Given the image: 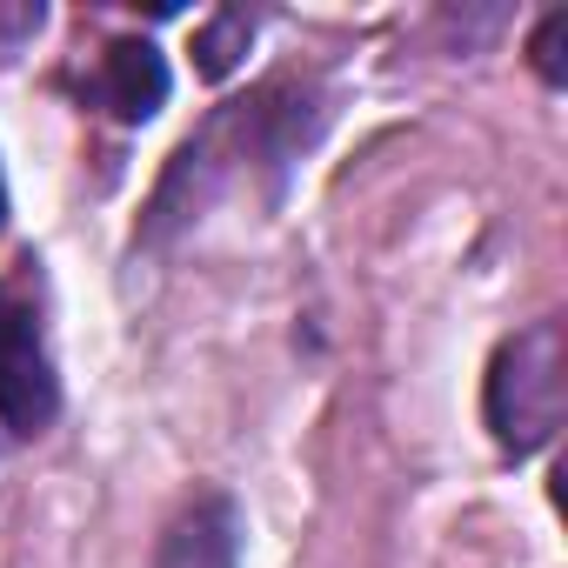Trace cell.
Wrapping results in <instances>:
<instances>
[{"label": "cell", "instance_id": "6da1fadb", "mask_svg": "<svg viewBox=\"0 0 568 568\" xmlns=\"http://www.w3.org/2000/svg\"><path fill=\"white\" fill-rule=\"evenodd\" d=\"M568 408V348H561V322H535L515 342H501L495 368H488V428L501 448L528 455L561 428Z\"/></svg>", "mask_w": 568, "mask_h": 568}, {"label": "cell", "instance_id": "7a4b0ae2", "mask_svg": "<svg viewBox=\"0 0 568 568\" xmlns=\"http://www.w3.org/2000/svg\"><path fill=\"white\" fill-rule=\"evenodd\" d=\"M0 422L34 435L54 422V362L41 348V322L21 295H0Z\"/></svg>", "mask_w": 568, "mask_h": 568}, {"label": "cell", "instance_id": "3957f363", "mask_svg": "<svg viewBox=\"0 0 568 568\" xmlns=\"http://www.w3.org/2000/svg\"><path fill=\"white\" fill-rule=\"evenodd\" d=\"M154 568H241V515H234V501L227 495H194L168 521V535L154 548Z\"/></svg>", "mask_w": 568, "mask_h": 568}, {"label": "cell", "instance_id": "277c9868", "mask_svg": "<svg viewBox=\"0 0 568 568\" xmlns=\"http://www.w3.org/2000/svg\"><path fill=\"white\" fill-rule=\"evenodd\" d=\"M94 101L114 121H154L168 101V61L148 41H114L94 68Z\"/></svg>", "mask_w": 568, "mask_h": 568}, {"label": "cell", "instance_id": "5b68a950", "mask_svg": "<svg viewBox=\"0 0 568 568\" xmlns=\"http://www.w3.org/2000/svg\"><path fill=\"white\" fill-rule=\"evenodd\" d=\"M561 48H568V14H548L541 21V34H535V68L548 74V81H561L568 68H561Z\"/></svg>", "mask_w": 568, "mask_h": 568}, {"label": "cell", "instance_id": "8992f818", "mask_svg": "<svg viewBox=\"0 0 568 568\" xmlns=\"http://www.w3.org/2000/svg\"><path fill=\"white\" fill-rule=\"evenodd\" d=\"M234 34H247V14H227V21L201 41V68H207V74H227V68H234V61H227V41H234Z\"/></svg>", "mask_w": 568, "mask_h": 568}, {"label": "cell", "instance_id": "52a82bcc", "mask_svg": "<svg viewBox=\"0 0 568 568\" xmlns=\"http://www.w3.org/2000/svg\"><path fill=\"white\" fill-rule=\"evenodd\" d=\"M0 221H8V187H0Z\"/></svg>", "mask_w": 568, "mask_h": 568}]
</instances>
